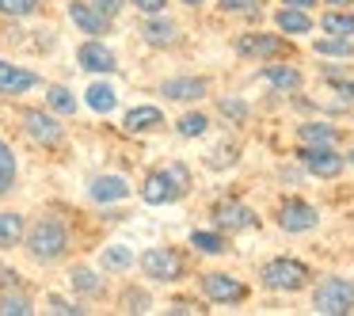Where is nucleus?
<instances>
[{"mask_svg":"<svg viewBox=\"0 0 354 316\" xmlns=\"http://www.w3.org/2000/svg\"><path fill=\"white\" fill-rule=\"evenodd\" d=\"M191 191V171H187V164H168V168H156L145 176V183H141V198L149 202V206H168V202H179L183 194Z\"/></svg>","mask_w":354,"mask_h":316,"instance_id":"nucleus-2","label":"nucleus"},{"mask_svg":"<svg viewBox=\"0 0 354 316\" xmlns=\"http://www.w3.org/2000/svg\"><path fill=\"white\" fill-rule=\"evenodd\" d=\"M141 39L149 42V46H156V50H168V46H176V39H179V27L171 24L168 16H145L141 19Z\"/></svg>","mask_w":354,"mask_h":316,"instance_id":"nucleus-16","label":"nucleus"},{"mask_svg":"<svg viewBox=\"0 0 354 316\" xmlns=\"http://www.w3.org/2000/svg\"><path fill=\"white\" fill-rule=\"evenodd\" d=\"M324 4H354V0H324Z\"/></svg>","mask_w":354,"mask_h":316,"instance_id":"nucleus-45","label":"nucleus"},{"mask_svg":"<svg viewBox=\"0 0 354 316\" xmlns=\"http://www.w3.org/2000/svg\"><path fill=\"white\" fill-rule=\"evenodd\" d=\"M46 107L54 111V115H65V118H69V115H77L80 103H77V95H73L65 84H50V88H46Z\"/></svg>","mask_w":354,"mask_h":316,"instance_id":"nucleus-26","label":"nucleus"},{"mask_svg":"<svg viewBox=\"0 0 354 316\" xmlns=\"http://www.w3.org/2000/svg\"><path fill=\"white\" fill-rule=\"evenodd\" d=\"M69 19L80 27V35H92V39H100V35L111 31V19L100 16L88 0H69Z\"/></svg>","mask_w":354,"mask_h":316,"instance_id":"nucleus-14","label":"nucleus"},{"mask_svg":"<svg viewBox=\"0 0 354 316\" xmlns=\"http://www.w3.org/2000/svg\"><path fill=\"white\" fill-rule=\"evenodd\" d=\"M282 4H290V8H313V4H316V0H282Z\"/></svg>","mask_w":354,"mask_h":316,"instance_id":"nucleus-43","label":"nucleus"},{"mask_svg":"<svg viewBox=\"0 0 354 316\" xmlns=\"http://www.w3.org/2000/svg\"><path fill=\"white\" fill-rule=\"evenodd\" d=\"M149 305H153V297H149L141 286H126L122 297H118V308H122V313H149Z\"/></svg>","mask_w":354,"mask_h":316,"instance_id":"nucleus-32","label":"nucleus"},{"mask_svg":"<svg viewBox=\"0 0 354 316\" xmlns=\"http://www.w3.org/2000/svg\"><path fill=\"white\" fill-rule=\"evenodd\" d=\"M297 141L301 145H335L339 130L328 122H305V126H297Z\"/></svg>","mask_w":354,"mask_h":316,"instance_id":"nucleus-25","label":"nucleus"},{"mask_svg":"<svg viewBox=\"0 0 354 316\" xmlns=\"http://www.w3.org/2000/svg\"><path fill=\"white\" fill-rule=\"evenodd\" d=\"M263 286L274 293H293L308 282V267L301 259H290V255H278V259L263 263Z\"/></svg>","mask_w":354,"mask_h":316,"instance_id":"nucleus-5","label":"nucleus"},{"mask_svg":"<svg viewBox=\"0 0 354 316\" xmlns=\"http://www.w3.org/2000/svg\"><path fill=\"white\" fill-rule=\"evenodd\" d=\"M138 267L149 282H176V278L183 275V259H179L171 248H145Z\"/></svg>","mask_w":354,"mask_h":316,"instance_id":"nucleus-6","label":"nucleus"},{"mask_svg":"<svg viewBox=\"0 0 354 316\" xmlns=\"http://www.w3.org/2000/svg\"><path fill=\"white\" fill-rule=\"evenodd\" d=\"M209 92V84L202 77H168L160 84V95L164 100H176V103H194Z\"/></svg>","mask_w":354,"mask_h":316,"instance_id":"nucleus-15","label":"nucleus"},{"mask_svg":"<svg viewBox=\"0 0 354 316\" xmlns=\"http://www.w3.org/2000/svg\"><path fill=\"white\" fill-rule=\"evenodd\" d=\"M0 171H4L8 179H16V171H19L16 153H12V145H8V141H0Z\"/></svg>","mask_w":354,"mask_h":316,"instance_id":"nucleus-38","label":"nucleus"},{"mask_svg":"<svg viewBox=\"0 0 354 316\" xmlns=\"http://www.w3.org/2000/svg\"><path fill=\"white\" fill-rule=\"evenodd\" d=\"M88 4H92V8L100 12V16H107L111 24H115V19H118V12L126 8V0H88Z\"/></svg>","mask_w":354,"mask_h":316,"instance_id":"nucleus-37","label":"nucleus"},{"mask_svg":"<svg viewBox=\"0 0 354 316\" xmlns=\"http://www.w3.org/2000/svg\"><path fill=\"white\" fill-rule=\"evenodd\" d=\"M286 39H278V35H240L236 39V54L240 57H278V54H286Z\"/></svg>","mask_w":354,"mask_h":316,"instance_id":"nucleus-13","label":"nucleus"},{"mask_svg":"<svg viewBox=\"0 0 354 316\" xmlns=\"http://www.w3.org/2000/svg\"><path fill=\"white\" fill-rule=\"evenodd\" d=\"M12 187H16V179H8V176H4V171H0V198H4V194H8Z\"/></svg>","mask_w":354,"mask_h":316,"instance_id":"nucleus-42","label":"nucleus"},{"mask_svg":"<svg viewBox=\"0 0 354 316\" xmlns=\"http://www.w3.org/2000/svg\"><path fill=\"white\" fill-rule=\"evenodd\" d=\"M313 50L320 57H354V39H343V35H324V39L313 42Z\"/></svg>","mask_w":354,"mask_h":316,"instance_id":"nucleus-27","label":"nucleus"},{"mask_svg":"<svg viewBox=\"0 0 354 316\" xmlns=\"http://www.w3.org/2000/svg\"><path fill=\"white\" fill-rule=\"evenodd\" d=\"M69 286H73V293H80V297H100V293H103L100 270L84 267V263H77V267L69 270Z\"/></svg>","mask_w":354,"mask_h":316,"instance_id":"nucleus-20","label":"nucleus"},{"mask_svg":"<svg viewBox=\"0 0 354 316\" xmlns=\"http://www.w3.org/2000/svg\"><path fill=\"white\" fill-rule=\"evenodd\" d=\"M263 84H270L274 92L290 95L301 88V73L293 69V65H267V69H263Z\"/></svg>","mask_w":354,"mask_h":316,"instance_id":"nucleus-22","label":"nucleus"},{"mask_svg":"<svg viewBox=\"0 0 354 316\" xmlns=\"http://www.w3.org/2000/svg\"><path fill=\"white\" fill-rule=\"evenodd\" d=\"M24 236H27V221H24V214L0 210V248H4V252H12L16 244H24Z\"/></svg>","mask_w":354,"mask_h":316,"instance_id":"nucleus-19","label":"nucleus"},{"mask_svg":"<svg viewBox=\"0 0 354 316\" xmlns=\"http://www.w3.org/2000/svg\"><path fill=\"white\" fill-rule=\"evenodd\" d=\"M206 130H209V118L202 115V111H187V115L176 122V133H179V138H187V141H191V138H202Z\"/></svg>","mask_w":354,"mask_h":316,"instance_id":"nucleus-31","label":"nucleus"},{"mask_svg":"<svg viewBox=\"0 0 354 316\" xmlns=\"http://www.w3.org/2000/svg\"><path fill=\"white\" fill-rule=\"evenodd\" d=\"M126 133H153L164 126V111L160 107H149V103H141V107H130L122 118Z\"/></svg>","mask_w":354,"mask_h":316,"instance_id":"nucleus-18","label":"nucleus"},{"mask_svg":"<svg viewBox=\"0 0 354 316\" xmlns=\"http://www.w3.org/2000/svg\"><path fill=\"white\" fill-rule=\"evenodd\" d=\"M179 4H187V8H202L206 0H179Z\"/></svg>","mask_w":354,"mask_h":316,"instance_id":"nucleus-44","label":"nucleus"},{"mask_svg":"<svg viewBox=\"0 0 354 316\" xmlns=\"http://www.w3.org/2000/svg\"><path fill=\"white\" fill-rule=\"evenodd\" d=\"M19 126H24V133L35 141V145L42 149H57L65 141V126L62 118L54 115V111H42V107H24L19 111Z\"/></svg>","mask_w":354,"mask_h":316,"instance_id":"nucleus-3","label":"nucleus"},{"mask_svg":"<svg viewBox=\"0 0 354 316\" xmlns=\"http://www.w3.org/2000/svg\"><path fill=\"white\" fill-rule=\"evenodd\" d=\"M324 35H343V39H354V12H328L320 19Z\"/></svg>","mask_w":354,"mask_h":316,"instance_id":"nucleus-30","label":"nucleus"},{"mask_svg":"<svg viewBox=\"0 0 354 316\" xmlns=\"http://www.w3.org/2000/svg\"><path fill=\"white\" fill-rule=\"evenodd\" d=\"M133 263H138V255L130 252L126 244H111L100 252V270H107V275H122V270H130Z\"/></svg>","mask_w":354,"mask_h":316,"instance_id":"nucleus-24","label":"nucleus"},{"mask_svg":"<svg viewBox=\"0 0 354 316\" xmlns=\"http://www.w3.org/2000/svg\"><path fill=\"white\" fill-rule=\"evenodd\" d=\"M126 4H133L141 16H160V12L168 8V0H126Z\"/></svg>","mask_w":354,"mask_h":316,"instance_id":"nucleus-39","label":"nucleus"},{"mask_svg":"<svg viewBox=\"0 0 354 316\" xmlns=\"http://www.w3.org/2000/svg\"><path fill=\"white\" fill-rule=\"evenodd\" d=\"M24 248H27V255H31L35 263L50 267V263H57L65 252H69V229H65V221H57V217L46 214V217H39V221L27 225Z\"/></svg>","mask_w":354,"mask_h":316,"instance_id":"nucleus-1","label":"nucleus"},{"mask_svg":"<svg viewBox=\"0 0 354 316\" xmlns=\"http://www.w3.org/2000/svg\"><path fill=\"white\" fill-rule=\"evenodd\" d=\"M221 12H229V16H263V0H221Z\"/></svg>","mask_w":354,"mask_h":316,"instance_id":"nucleus-34","label":"nucleus"},{"mask_svg":"<svg viewBox=\"0 0 354 316\" xmlns=\"http://www.w3.org/2000/svg\"><path fill=\"white\" fill-rule=\"evenodd\" d=\"M297 160L305 164L313 176H320V179H335L339 171L346 168V160L335 153V145H301L297 149Z\"/></svg>","mask_w":354,"mask_h":316,"instance_id":"nucleus-7","label":"nucleus"},{"mask_svg":"<svg viewBox=\"0 0 354 316\" xmlns=\"http://www.w3.org/2000/svg\"><path fill=\"white\" fill-rule=\"evenodd\" d=\"M274 24H278V31H282V35H308V31H313L308 12L305 8H290V4L274 12Z\"/></svg>","mask_w":354,"mask_h":316,"instance_id":"nucleus-23","label":"nucleus"},{"mask_svg":"<svg viewBox=\"0 0 354 316\" xmlns=\"http://www.w3.org/2000/svg\"><path fill=\"white\" fill-rule=\"evenodd\" d=\"M84 103L95 111V115H111V111L118 107V92H115V84H107V80H95V84H88Z\"/></svg>","mask_w":354,"mask_h":316,"instance_id":"nucleus-21","label":"nucleus"},{"mask_svg":"<svg viewBox=\"0 0 354 316\" xmlns=\"http://www.w3.org/2000/svg\"><path fill=\"white\" fill-rule=\"evenodd\" d=\"M316 225H320V214H316V206H308V202L301 198H286L282 206H278V229L282 232H313Z\"/></svg>","mask_w":354,"mask_h":316,"instance_id":"nucleus-8","label":"nucleus"},{"mask_svg":"<svg viewBox=\"0 0 354 316\" xmlns=\"http://www.w3.org/2000/svg\"><path fill=\"white\" fill-rule=\"evenodd\" d=\"M244 282H236L232 275L225 270H214V275H202V297L214 301V305H232V301L244 297Z\"/></svg>","mask_w":354,"mask_h":316,"instance_id":"nucleus-11","label":"nucleus"},{"mask_svg":"<svg viewBox=\"0 0 354 316\" xmlns=\"http://www.w3.org/2000/svg\"><path fill=\"white\" fill-rule=\"evenodd\" d=\"M313 308L320 316L354 313V282L351 278H324V282L313 290Z\"/></svg>","mask_w":354,"mask_h":316,"instance_id":"nucleus-4","label":"nucleus"},{"mask_svg":"<svg viewBox=\"0 0 354 316\" xmlns=\"http://www.w3.org/2000/svg\"><path fill=\"white\" fill-rule=\"evenodd\" d=\"M191 248H194V252H202V255H225V252H229L221 229H217V232H209V229L191 232Z\"/></svg>","mask_w":354,"mask_h":316,"instance_id":"nucleus-28","label":"nucleus"},{"mask_svg":"<svg viewBox=\"0 0 354 316\" xmlns=\"http://www.w3.org/2000/svg\"><path fill=\"white\" fill-rule=\"evenodd\" d=\"M346 160H351V164H354V153H351V156H346Z\"/></svg>","mask_w":354,"mask_h":316,"instance_id":"nucleus-46","label":"nucleus"},{"mask_svg":"<svg viewBox=\"0 0 354 316\" xmlns=\"http://www.w3.org/2000/svg\"><path fill=\"white\" fill-rule=\"evenodd\" d=\"M328 84H331V92H335V95H343V100H354V84H351V80H335V77H331Z\"/></svg>","mask_w":354,"mask_h":316,"instance_id":"nucleus-40","label":"nucleus"},{"mask_svg":"<svg viewBox=\"0 0 354 316\" xmlns=\"http://www.w3.org/2000/svg\"><path fill=\"white\" fill-rule=\"evenodd\" d=\"M77 65L84 73H103V77H111V73L118 69V57L103 39H88L77 46Z\"/></svg>","mask_w":354,"mask_h":316,"instance_id":"nucleus-9","label":"nucleus"},{"mask_svg":"<svg viewBox=\"0 0 354 316\" xmlns=\"http://www.w3.org/2000/svg\"><path fill=\"white\" fill-rule=\"evenodd\" d=\"M46 305H50V313H57V316H80V313H88V308H80V301L57 297V293H50Z\"/></svg>","mask_w":354,"mask_h":316,"instance_id":"nucleus-35","label":"nucleus"},{"mask_svg":"<svg viewBox=\"0 0 354 316\" xmlns=\"http://www.w3.org/2000/svg\"><path fill=\"white\" fill-rule=\"evenodd\" d=\"M31 313H35V305L27 293H19V290L0 293V316H31Z\"/></svg>","mask_w":354,"mask_h":316,"instance_id":"nucleus-29","label":"nucleus"},{"mask_svg":"<svg viewBox=\"0 0 354 316\" xmlns=\"http://www.w3.org/2000/svg\"><path fill=\"white\" fill-rule=\"evenodd\" d=\"M42 0H0V16H8V19H27L39 12Z\"/></svg>","mask_w":354,"mask_h":316,"instance_id":"nucleus-33","label":"nucleus"},{"mask_svg":"<svg viewBox=\"0 0 354 316\" xmlns=\"http://www.w3.org/2000/svg\"><path fill=\"white\" fill-rule=\"evenodd\" d=\"M217 107H221L225 118H236V122H244V118H248V103L244 100H217Z\"/></svg>","mask_w":354,"mask_h":316,"instance_id":"nucleus-36","label":"nucleus"},{"mask_svg":"<svg viewBox=\"0 0 354 316\" xmlns=\"http://www.w3.org/2000/svg\"><path fill=\"white\" fill-rule=\"evenodd\" d=\"M88 198L100 202V206H111V202H122L130 198V183L122 176H95L88 183Z\"/></svg>","mask_w":354,"mask_h":316,"instance_id":"nucleus-17","label":"nucleus"},{"mask_svg":"<svg viewBox=\"0 0 354 316\" xmlns=\"http://www.w3.org/2000/svg\"><path fill=\"white\" fill-rule=\"evenodd\" d=\"M39 84H42L39 73H31V69H24V65L0 57V95H24V92H31V88H39Z\"/></svg>","mask_w":354,"mask_h":316,"instance_id":"nucleus-12","label":"nucleus"},{"mask_svg":"<svg viewBox=\"0 0 354 316\" xmlns=\"http://www.w3.org/2000/svg\"><path fill=\"white\" fill-rule=\"evenodd\" d=\"M214 225L221 232H248V229H255L259 225V217H255V210L252 206H244V202H217L214 206Z\"/></svg>","mask_w":354,"mask_h":316,"instance_id":"nucleus-10","label":"nucleus"},{"mask_svg":"<svg viewBox=\"0 0 354 316\" xmlns=\"http://www.w3.org/2000/svg\"><path fill=\"white\" fill-rule=\"evenodd\" d=\"M0 286H4V290H16V286H19V275H16V270H4V275H0Z\"/></svg>","mask_w":354,"mask_h":316,"instance_id":"nucleus-41","label":"nucleus"}]
</instances>
